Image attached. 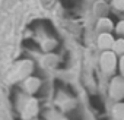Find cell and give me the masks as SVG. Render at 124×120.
<instances>
[{
  "instance_id": "obj_2",
  "label": "cell",
  "mask_w": 124,
  "mask_h": 120,
  "mask_svg": "<svg viewBox=\"0 0 124 120\" xmlns=\"http://www.w3.org/2000/svg\"><path fill=\"white\" fill-rule=\"evenodd\" d=\"M111 95L112 98H121L124 97V81L123 78H115L111 84Z\"/></svg>"
},
{
  "instance_id": "obj_4",
  "label": "cell",
  "mask_w": 124,
  "mask_h": 120,
  "mask_svg": "<svg viewBox=\"0 0 124 120\" xmlns=\"http://www.w3.org/2000/svg\"><path fill=\"white\" fill-rule=\"evenodd\" d=\"M38 113V103L35 98H29L23 107V113H22V117H34L35 114Z\"/></svg>"
},
{
  "instance_id": "obj_6",
  "label": "cell",
  "mask_w": 124,
  "mask_h": 120,
  "mask_svg": "<svg viewBox=\"0 0 124 120\" xmlns=\"http://www.w3.org/2000/svg\"><path fill=\"white\" fill-rule=\"evenodd\" d=\"M111 28H112V24L109 19H101L98 24V31H101V32H108Z\"/></svg>"
},
{
  "instance_id": "obj_7",
  "label": "cell",
  "mask_w": 124,
  "mask_h": 120,
  "mask_svg": "<svg viewBox=\"0 0 124 120\" xmlns=\"http://www.w3.org/2000/svg\"><path fill=\"white\" fill-rule=\"evenodd\" d=\"M112 48H114V51H115L117 54H124V40H123V38H120V40L114 41Z\"/></svg>"
},
{
  "instance_id": "obj_11",
  "label": "cell",
  "mask_w": 124,
  "mask_h": 120,
  "mask_svg": "<svg viewBox=\"0 0 124 120\" xmlns=\"http://www.w3.org/2000/svg\"><path fill=\"white\" fill-rule=\"evenodd\" d=\"M120 70H121V73L124 75V56H123L121 60H120Z\"/></svg>"
},
{
  "instance_id": "obj_10",
  "label": "cell",
  "mask_w": 124,
  "mask_h": 120,
  "mask_svg": "<svg viewBox=\"0 0 124 120\" xmlns=\"http://www.w3.org/2000/svg\"><path fill=\"white\" fill-rule=\"evenodd\" d=\"M114 6L120 10H124V0H114Z\"/></svg>"
},
{
  "instance_id": "obj_8",
  "label": "cell",
  "mask_w": 124,
  "mask_h": 120,
  "mask_svg": "<svg viewBox=\"0 0 124 120\" xmlns=\"http://www.w3.org/2000/svg\"><path fill=\"white\" fill-rule=\"evenodd\" d=\"M114 116L115 117H121V119H124V104H118V105H115L114 107Z\"/></svg>"
},
{
  "instance_id": "obj_9",
  "label": "cell",
  "mask_w": 124,
  "mask_h": 120,
  "mask_svg": "<svg viewBox=\"0 0 124 120\" xmlns=\"http://www.w3.org/2000/svg\"><path fill=\"white\" fill-rule=\"evenodd\" d=\"M117 34H118L121 38H124V21L118 24V26H117Z\"/></svg>"
},
{
  "instance_id": "obj_3",
  "label": "cell",
  "mask_w": 124,
  "mask_h": 120,
  "mask_svg": "<svg viewBox=\"0 0 124 120\" xmlns=\"http://www.w3.org/2000/svg\"><path fill=\"white\" fill-rule=\"evenodd\" d=\"M39 85H41V82H39V79L38 78H34V76H28L26 79H25V82H23V88H25V91L28 92V94H35L38 89H39Z\"/></svg>"
},
{
  "instance_id": "obj_5",
  "label": "cell",
  "mask_w": 124,
  "mask_h": 120,
  "mask_svg": "<svg viewBox=\"0 0 124 120\" xmlns=\"http://www.w3.org/2000/svg\"><path fill=\"white\" fill-rule=\"evenodd\" d=\"M98 45L102 50H108V48H111L114 45V40H112V37L108 32H102L99 35V38H98Z\"/></svg>"
},
{
  "instance_id": "obj_1",
  "label": "cell",
  "mask_w": 124,
  "mask_h": 120,
  "mask_svg": "<svg viewBox=\"0 0 124 120\" xmlns=\"http://www.w3.org/2000/svg\"><path fill=\"white\" fill-rule=\"evenodd\" d=\"M115 54L111 53V51H105L102 56H101V66H102V70L109 73L115 69Z\"/></svg>"
}]
</instances>
